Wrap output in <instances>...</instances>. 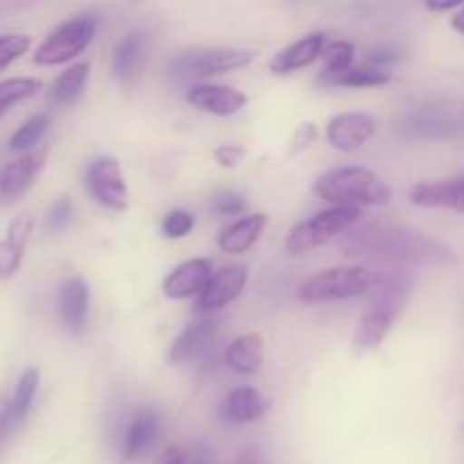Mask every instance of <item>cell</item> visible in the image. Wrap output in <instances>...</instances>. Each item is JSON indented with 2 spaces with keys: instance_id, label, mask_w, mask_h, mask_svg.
<instances>
[{
  "instance_id": "1",
  "label": "cell",
  "mask_w": 464,
  "mask_h": 464,
  "mask_svg": "<svg viewBox=\"0 0 464 464\" xmlns=\"http://www.w3.org/2000/svg\"><path fill=\"white\" fill-rule=\"evenodd\" d=\"M340 249L347 256L381 258V261L408 263H451L456 254L444 240L421 231L408 229L390 222H370L347 231L340 240Z\"/></svg>"
},
{
  "instance_id": "2",
  "label": "cell",
  "mask_w": 464,
  "mask_h": 464,
  "mask_svg": "<svg viewBox=\"0 0 464 464\" xmlns=\"http://www.w3.org/2000/svg\"><path fill=\"white\" fill-rule=\"evenodd\" d=\"M313 193L334 207H385L392 199V190L376 172L361 166L334 168L313 184Z\"/></svg>"
},
{
  "instance_id": "3",
  "label": "cell",
  "mask_w": 464,
  "mask_h": 464,
  "mask_svg": "<svg viewBox=\"0 0 464 464\" xmlns=\"http://www.w3.org/2000/svg\"><path fill=\"white\" fill-rule=\"evenodd\" d=\"M362 218V208L331 207L324 211L313 213L306 220L297 222L285 238V252L290 256H302L311 249L322 247L331 238L347 234L353 225Z\"/></svg>"
},
{
  "instance_id": "4",
  "label": "cell",
  "mask_w": 464,
  "mask_h": 464,
  "mask_svg": "<svg viewBox=\"0 0 464 464\" xmlns=\"http://www.w3.org/2000/svg\"><path fill=\"white\" fill-rule=\"evenodd\" d=\"M372 284H374V272L362 267H329L308 276L299 285V299L306 304H329L367 297Z\"/></svg>"
},
{
  "instance_id": "5",
  "label": "cell",
  "mask_w": 464,
  "mask_h": 464,
  "mask_svg": "<svg viewBox=\"0 0 464 464\" xmlns=\"http://www.w3.org/2000/svg\"><path fill=\"white\" fill-rule=\"evenodd\" d=\"M95 30H98V18L93 14H80V16L62 23L34 50V63H39V66H59V63L71 62V59H75L77 54L89 48Z\"/></svg>"
},
{
  "instance_id": "6",
  "label": "cell",
  "mask_w": 464,
  "mask_h": 464,
  "mask_svg": "<svg viewBox=\"0 0 464 464\" xmlns=\"http://www.w3.org/2000/svg\"><path fill=\"white\" fill-rule=\"evenodd\" d=\"M254 62V53L238 48H202L181 53L172 62V72L181 77H213L238 71Z\"/></svg>"
},
{
  "instance_id": "7",
  "label": "cell",
  "mask_w": 464,
  "mask_h": 464,
  "mask_svg": "<svg viewBox=\"0 0 464 464\" xmlns=\"http://www.w3.org/2000/svg\"><path fill=\"white\" fill-rule=\"evenodd\" d=\"M86 190L100 207L109 211H125L130 204L121 163L113 157H98L86 168Z\"/></svg>"
},
{
  "instance_id": "8",
  "label": "cell",
  "mask_w": 464,
  "mask_h": 464,
  "mask_svg": "<svg viewBox=\"0 0 464 464\" xmlns=\"http://www.w3.org/2000/svg\"><path fill=\"white\" fill-rule=\"evenodd\" d=\"M376 118L365 111H344L326 122V139L340 152H356L374 136Z\"/></svg>"
},
{
  "instance_id": "9",
  "label": "cell",
  "mask_w": 464,
  "mask_h": 464,
  "mask_svg": "<svg viewBox=\"0 0 464 464\" xmlns=\"http://www.w3.org/2000/svg\"><path fill=\"white\" fill-rule=\"evenodd\" d=\"M211 261L207 258H190L170 272L163 281V295L170 299H199L213 279Z\"/></svg>"
},
{
  "instance_id": "10",
  "label": "cell",
  "mask_w": 464,
  "mask_h": 464,
  "mask_svg": "<svg viewBox=\"0 0 464 464\" xmlns=\"http://www.w3.org/2000/svg\"><path fill=\"white\" fill-rule=\"evenodd\" d=\"M186 100L198 111L220 118L236 116L247 104V95L243 91L225 84H195L186 93Z\"/></svg>"
},
{
  "instance_id": "11",
  "label": "cell",
  "mask_w": 464,
  "mask_h": 464,
  "mask_svg": "<svg viewBox=\"0 0 464 464\" xmlns=\"http://www.w3.org/2000/svg\"><path fill=\"white\" fill-rule=\"evenodd\" d=\"M245 284H247V267L236 263V266H227L213 275L211 284L202 293V297L195 302V308L199 313H211L218 308L227 306L234 302L240 293H243Z\"/></svg>"
},
{
  "instance_id": "12",
  "label": "cell",
  "mask_w": 464,
  "mask_h": 464,
  "mask_svg": "<svg viewBox=\"0 0 464 464\" xmlns=\"http://www.w3.org/2000/svg\"><path fill=\"white\" fill-rule=\"evenodd\" d=\"M412 290V276L403 270H385L374 275V284L370 290V308H381L399 317L408 304Z\"/></svg>"
},
{
  "instance_id": "13",
  "label": "cell",
  "mask_w": 464,
  "mask_h": 464,
  "mask_svg": "<svg viewBox=\"0 0 464 464\" xmlns=\"http://www.w3.org/2000/svg\"><path fill=\"white\" fill-rule=\"evenodd\" d=\"M44 168V154L27 152L0 168V204H12L34 184Z\"/></svg>"
},
{
  "instance_id": "14",
  "label": "cell",
  "mask_w": 464,
  "mask_h": 464,
  "mask_svg": "<svg viewBox=\"0 0 464 464\" xmlns=\"http://www.w3.org/2000/svg\"><path fill=\"white\" fill-rule=\"evenodd\" d=\"M411 202L421 208H451L464 213V177L421 181L411 188Z\"/></svg>"
},
{
  "instance_id": "15",
  "label": "cell",
  "mask_w": 464,
  "mask_h": 464,
  "mask_svg": "<svg viewBox=\"0 0 464 464\" xmlns=\"http://www.w3.org/2000/svg\"><path fill=\"white\" fill-rule=\"evenodd\" d=\"M89 285L80 276L66 279L59 288V317H62L63 326L68 334L82 335L86 329V320H89Z\"/></svg>"
},
{
  "instance_id": "16",
  "label": "cell",
  "mask_w": 464,
  "mask_h": 464,
  "mask_svg": "<svg viewBox=\"0 0 464 464\" xmlns=\"http://www.w3.org/2000/svg\"><path fill=\"white\" fill-rule=\"evenodd\" d=\"M326 48V34L324 32H311V34L302 36L299 41L290 44L281 53L275 54L270 62V72L275 75H290L295 71L311 66L315 59L322 57Z\"/></svg>"
},
{
  "instance_id": "17",
  "label": "cell",
  "mask_w": 464,
  "mask_h": 464,
  "mask_svg": "<svg viewBox=\"0 0 464 464\" xmlns=\"http://www.w3.org/2000/svg\"><path fill=\"white\" fill-rule=\"evenodd\" d=\"M161 438V420L154 411H143L130 421L122 435V460L134 462L143 458Z\"/></svg>"
},
{
  "instance_id": "18",
  "label": "cell",
  "mask_w": 464,
  "mask_h": 464,
  "mask_svg": "<svg viewBox=\"0 0 464 464\" xmlns=\"http://www.w3.org/2000/svg\"><path fill=\"white\" fill-rule=\"evenodd\" d=\"M216 331L218 324L213 317H199V320L190 322V324L177 335L175 343H172L170 353H168L172 365H186V362H190L193 358L202 356L208 349V344H211Z\"/></svg>"
},
{
  "instance_id": "19",
  "label": "cell",
  "mask_w": 464,
  "mask_h": 464,
  "mask_svg": "<svg viewBox=\"0 0 464 464\" xmlns=\"http://www.w3.org/2000/svg\"><path fill=\"white\" fill-rule=\"evenodd\" d=\"M270 411V399L252 385H240L227 394L222 403V420L227 424H252Z\"/></svg>"
},
{
  "instance_id": "20",
  "label": "cell",
  "mask_w": 464,
  "mask_h": 464,
  "mask_svg": "<svg viewBox=\"0 0 464 464\" xmlns=\"http://www.w3.org/2000/svg\"><path fill=\"white\" fill-rule=\"evenodd\" d=\"M32 229H34V216L32 213H18L12 220L7 236L0 240V279H7L21 267Z\"/></svg>"
},
{
  "instance_id": "21",
  "label": "cell",
  "mask_w": 464,
  "mask_h": 464,
  "mask_svg": "<svg viewBox=\"0 0 464 464\" xmlns=\"http://www.w3.org/2000/svg\"><path fill=\"white\" fill-rule=\"evenodd\" d=\"M267 227L266 213H249L240 220L231 222L229 227L220 231L218 236V247L225 254H243L261 238L263 229Z\"/></svg>"
},
{
  "instance_id": "22",
  "label": "cell",
  "mask_w": 464,
  "mask_h": 464,
  "mask_svg": "<svg viewBox=\"0 0 464 464\" xmlns=\"http://www.w3.org/2000/svg\"><path fill=\"white\" fill-rule=\"evenodd\" d=\"M394 320H397V315H392V313L381 311V308H367V313L358 320L356 331H353V353H365L381 347L390 331H392Z\"/></svg>"
},
{
  "instance_id": "23",
  "label": "cell",
  "mask_w": 464,
  "mask_h": 464,
  "mask_svg": "<svg viewBox=\"0 0 464 464\" xmlns=\"http://www.w3.org/2000/svg\"><path fill=\"white\" fill-rule=\"evenodd\" d=\"M263 358H266V344H263L261 334L238 335L225 352L227 365L243 376L258 374L263 367Z\"/></svg>"
},
{
  "instance_id": "24",
  "label": "cell",
  "mask_w": 464,
  "mask_h": 464,
  "mask_svg": "<svg viewBox=\"0 0 464 464\" xmlns=\"http://www.w3.org/2000/svg\"><path fill=\"white\" fill-rule=\"evenodd\" d=\"M89 62L72 63L71 68H66V71L53 82V86H50V100H53L54 104H59V107H66V104L75 102L82 95V91H84L86 82H89Z\"/></svg>"
},
{
  "instance_id": "25",
  "label": "cell",
  "mask_w": 464,
  "mask_h": 464,
  "mask_svg": "<svg viewBox=\"0 0 464 464\" xmlns=\"http://www.w3.org/2000/svg\"><path fill=\"white\" fill-rule=\"evenodd\" d=\"M353 45L349 41H334V44H326L322 59H324V66H322L320 77L317 82L324 86H335V82L344 75L347 71H352L353 63Z\"/></svg>"
},
{
  "instance_id": "26",
  "label": "cell",
  "mask_w": 464,
  "mask_h": 464,
  "mask_svg": "<svg viewBox=\"0 0 464 464\" xmlns=\"http://www.w3.org/2000/svg\"><path fill=\"white\" fill-rule=\"evenodd\" d=\"M140 54H143V34L140 32H130L118 41L116 50H113V75L118 80H130L136 75L140 63Z\"/></svg>"
},
{
  "instance_id": "27",
  "label": "cell",
  "mask_w": 464,
  "mask_h": 464,
  "mask_svg": "<svg viewBox=\"0 0 464 464\" xmlns=\"http://www.w3.org/2000/svg\"><path fill=\"white\" fill-rule=\"evenodd\" d=\"M36 390H39V370H36V367H27V370L18 376L16 388H14L12 397H9L14 429H18V426L25 421V417L30 415Z\"/></svg>"
},
{
  "instance_id": "28",
  "label": "cell",
  "mask_w": 464,
  "mask_h": 464,
  "mask_svg": "<svg viewBox=\"0 0 464 464\" xmlns=\"http://www.w3.org/2000/svg\"><path fill=\"white\" fill-rule=\"evenodd\" d=\"M39 89L41 82L32 80V77H9V80H0V118H3L14 104L32 98Z\"/></svg>"
},
{
  "instance_id": "29",
  "label": "cell",
  "mask_w": 464,
  "mask_h": 464,
  "mask_svg": "<svg viewBox=\"0 0 464 464\" xmlns=\"http://www.w3.org/2000/svg\"><path fill=\"white\" fill-rule=\"evenodd\" d=\"M48 113H34L32 118H27V121L14 131L12 139H9V150H14V152H25V150L34 148V145L44 139L45 131H48Z\"/></svg>"
},
{
  "instance_id": "30",
  "label": "cell",
  "mask_w": 464,
  "mask_h": 464,
  "mask_svg": "<svg viewBox=\"0 0 464 464\" xmlns=\"http://www.w3.org/2000/svg\"><path fill=\"white\" fill-rule=\"evenodd\" d=\"M392 82V75L385 72L383 68L374 66H361L352 68V71L344 72L335 86H349V89H372V86H385Z\"/></svg>"
},
{
  "instance_id": "31",
  "label": "cell",
  "mask_w": 464,
  "mask_h": 464,
  "mask_svg": "<svg viewBox=\"0 0 464 464\" xmlns=\"http://www.w3.org/2000/svg\"><path fill=\"white\" fill-rule=\"evenodd\" d=\"M30 45L32 39L27 34H18V32H14V34H0V71L12 66L18 57H23L30 50Z\"/></svg>"
},
{
  "instance_id": "32",
  "label": "cell",
  "mask_w": 464,
  "mask_h": 464,
  "mask_svg": "<svg viewBox=\"0 0 464 464\" xmlns=\"http://www.w3.org/2000/svg\"><path fill=\"white\" fill-rule=\"evenodd\" d=\"M195 227V218L190 211H184V208H177V211H170L166 218H163V234H166V238L170 240H179V238H186V236L193 231Z\"/></svg>"
},
{
  "instance_id": "33",
  "label": "cell",
  "mask_w": 464,
  "mask_h": 464,
  "mask_svg": "<svg viewBox=\"0 0 464 464\" xmlns=\"http://www.w3.org/2000/svg\"><path fill=\"white\" fill-rule=\"evenodd\" d=\"M72 218V202L68 198H59L45 213V231L48 234H59L71 225Z\"/></svg>"
},
{
  "instance_id": "34",
  "label": "cell",
  "mask_w": 464,
  "mask_h": 464,
  "mask_svg": "<svg viewBox=\"0 0 464 464\" xmlns=\"http://www.w3.org/2000/svg\"><path fill=\"white\" fill-rule=\"evenodd\" d=\"M247 202H245L243 195L231 193V190H225V193H218L216 198L211 199V211H216L218 216H240L245 211Z\"/></svg>"
},
{
  "instance_id": "35",
  "label": "cell",
  "mask_w": 464,
  "mask_h": 464,
  "mask_svg": "<svg viewBox=\"0 0 464 464\" xmlns=\"http://www.w3.org/2000/svg\"><path fill=\"white\" fill-rule=\"evenodd\" d=\"M317 139V127L313 122H304L302 127H297L293 136V143H290V154H299L304 150L311 148Z\"/></svg>"
},
{
  "instance_id": "36",
  "label": "cell",
  "mask_w": 464,
  "mask_h": 464,
  "mask_svg": "<svg viewBox=\"0 0 464 464\" xmlns=\"http://www.w3.org/2000/svg\"><path fill=\"white\" fill-rule=\"evenodd\" d=\"M213 157H216L220 168H236L243 163L245 148H240V145H220V148H216Z\"/></svg>"
},
{
  "instance_id": "37",
  "label": "cell",
  "mask_w": 464,
  "mask_h": 464,
  "mask_svg": "<svg viewBox=\"0 0 464 464\" xmlns=\"http://www.w3.org/2000/svg\"><path fill=\"white\" fill-rule=\"evenodd\" d=\"M12 430H14V424H12V406H9V397L0 394V447H3L5 440L9 438Z\"/></svg>"
},
{
  "instance_id": "38",
  "label": "cell",
  "mask_w": 464,
  "mask_h": 464,
  "mask_svg": "<svg viewBox=\"0 0 464 464\" xmlns=\"http://www.w3.org/2000/svg\"><path fill=\"white\" fill-rule=\"evenodd\" d=\"M188 456H190V464H218L216 453L208 444L198 442L193 447H188Z\"/></svg>"
},
{
  "instance_id": "39",
  "label": "cell",
  "mask_w": 464,
  "mask_h": 464,
  "mask_svg": "<svg viewBox=\"0 0 464 464\" xmlns=\"http://www.w3.org/2000/svg\"><path fill=\"white\" fill-rule=\"evenodd\" d=\"M157 464H190L188 449H184V447L163 449L161 456L157 458Z\"/></svg>"
},
{
  "instance_id": "40",
  "label": "cell",
  "mask_w": 464,
  "mask_h": 464,
  "mask_svg": "<svg viewBox=\"0 0 464 464\" xmlns=\"http://www.w3.org/2000/svg\"><path fill=\"white\" fill-rule=\"evenodd\" d=\"M399 59H401V54H399L397 48H379L370 54V66L381 68L385 63L399 62Z\"/></svg>"
},
{
  "instance_id": "41",
  "label": "cell",
  "mask_w": 464,
  "mask_h": 464,
  "mask_svg": "<svg viewBox=\"0 0 464 464\" xmlns=\"http://www.w3.org/2000/svg\"><path fill=\"white\" fill-rule=\"evenodd\" d=\"M234 464H263V458L258 456L256 449H245Z\"/></svg>"
},
{
  "instance_id": "42",
  "label": "cell",
  "mask_w": 464,
  "mask_h": 464,
  "mask_svg": "<svg viewBox=\"0 0 464 464\" xmlns=\"http://www.w3.org/2000/svg\"><path fill=\"white\" fill-rule=\"evenodd\" d=\"M426 7L433 9V12H449V9L462 7L460 0H447V3H426Z\"/></svg>"
},
{
  "instance_id": "43",
  "label": "cell",
  "mask_w": 464,
  "mask_h": 464,
  "mask_svg": "<svg viewBox=\"0 0 464 464\" xmlns=\"http://www.w3.org/2000/svg\"><path fill=\"white\" fill-rule=\"evenodd\" d=\"M451 25H453V30L456 32H460V34L464 36V5L460 7V12H456L453 14V18H451Z\"/></svg>"
}]
</instances>
